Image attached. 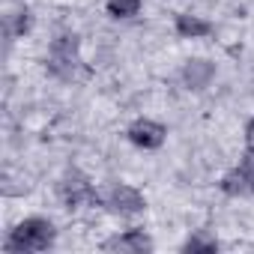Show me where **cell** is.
<instances>
[{
	"label": "cell",
	"instance_id": "obj_1",
	"mask_svg": "<svg viewBox=\"0 0 254 254\" xmlns=\"http://www.w3.org/2000/svg\"><path fill=\"white\" fill-rule=\"evenodd\" d=\"M54 236H57V230L48 218H24L9 230L6 251L9 254H36V251L51 248Z\"/></svg>",
	"mask_w": 254,
	"mask_h": 254
},
{
	"label": "cell",
	"instance_id": "obj_2",
	"mask_svg": "<svg viewBox=\"0 0 254 254\" xmlns=\"http://www.w3.org/2000/svg\"><path fill=\"white\" fill-rule=\"evenodd\" d=\"M60 200L69 209H84V206H99L102 194L90 183V177H84L81 171H69L63 177V183H60Z\"/></svg>",
	"mask_w": 254,
	"mask_h": 254
},
{
	"label": "cell",
	"instance_id": "obj_3",
	"mask_svg": "<svg viewBox=\"0 0 254 254\" xmlns=\"http://www.w3.org/2000/svg\"><path fill=\"white\" fill-rule=\"evenodd\" d=\"M221 191L230 197H248L254 194V147H245V156L236 168H230L221 177Z\"/></svg>",
	"mask_w": 254,
	"mask_h": 254
},
{
	"label": "cell",
	"instance_id": "obj_4",
	"mask_svg": "<svg viewBox=\"0 0 254 254\" xmlns=\"http://www.w3.org/2000/svg\"><path fill=\"white\" fill-rule=\"evenodd\" d=\"M102 206H108V209L117 212V215H138V212L147 209V197H144L138 189H132V186L117 183V186H111V189L102 194Z\"/></svg>",
	"mask_w": 254,
	"mask_h": 254
},
{
	"label": "cell",
	"instance_id": "obj_5",
	"mask_svg": "<svg viewBox=\"0 0 254 254\" xmlns=\"http://www.w3.org/2000/svg\"><path fill=\"white\" fill-rule=\"evenodd\" d=\"M129 141L135 144V147H141V150H159L162 144H165V138H168V129L162 123H156V120H150V117H141V120H135L132 126H129Z\"/></svg>",
	"mask_w": 254,
	"mask_h": 254
},
{
	"label": "cell",
	"instance_id": "obj_6",
	"mask_svg": "<svg viewBox=\"0 0 254 254\" xmlns=\"http://www.w3.org/2000/svg\"><path fill=\"white\" fill-rule=\"evenodd\" d=\"M78 63H81L78 60V39L75 36H60L51 45V60H48L51 72H57L60 78H72Z\"/></svg>",
	"mask_w": 254,
	"mask_h": 254
},
{
	"label": "cell",
	"instance_id": "obj_7",
	"mask_svg": "<svg viewBox=\"0 0 254 254\" xmlns=\"http://www.w3.org/2000/svg\"><path fill=\"white\" fill-rule=\"evenodd\" d=\"M102 251H111V254H147V251H153V239L144 230H126V233H117V236L105 239Z\"/></svg>",
	"mask_w": 254,
	"mask_h": 254
},
{
	"label": "cell",
	"instance_id": "obj_8",
	"mask_svg": "<svg viewBox=\"0 0 254 254\" xmlns=\"http://www.w3.org/2000/svg\"><path fill=\"white\" fill-rule=\"evenodd\" d=\"M174 27H177V33L183 39H203V36L212 33V24L206 18H200V15H191V12H180Z\"/></svg>",
	"mask_w": 254,
	"mask_h": 254
},
{
	"label": "cell",
	"instance_id": "obj_9",
	"mask_svg": "<svg viewBox=\"0 0 254 254\" xmlns=\"http://www.w3.org/2000/svg\"><path fill=\"white\" fill-rule=\"evenodd\" d=\"M212 66L206 63V60H191L189 66H186V81H189V87H194V90H200L209 78H212Z\"/></svg>",
	"mask_w": 254,
	"mask_h": 254
},
{
	"label": "cell",
	"instance_id": "obj_10",
	"mask_svg": "<svg viewBox=\"0 0 254 254\" xmlns=\"http://www.w3.org/2000/svg\"><path fill=\"white\" fill-rule=\"evenodd\" d=\"M105 9L114 18H132L141 12V0H105Z\"/></svg>",
	"mask_w": 254,
	"mask_h": 254
},
{
	"label": "cell",
	"instance_id": "obj_11",
	"mask_svg": "<svg viewBox=\"0 0 254 254\" xmlns=\"http://www.w3.org/2000/svg\"><path fill=\"white\" fill-rule=\"evenodd\" d=\"M183 251H191V254H197V251H218V239L203 236V233H194V236H189V239H186Z\"/></svg>",
	"mask_w": 254,
	"mask_h": 254
},
{
	"label": "cell",
	"instance_id": "obj_12",
	"mask_svg": "<svg viewBox=\"0 0 254 254\" xmlns=\"http://www.w3.org/2000/svg\"><path fill=\"white\" fill-rule=\"evenodd\" d=\"M245 147H254V117H251L248 126H245Z\"/></svg>",
	"mask_w": 254,
	"mask_h": 254
}]
</instances>
